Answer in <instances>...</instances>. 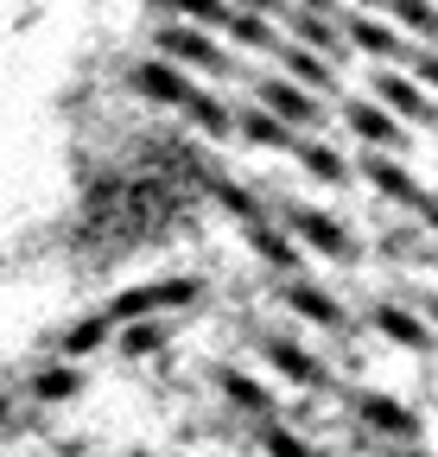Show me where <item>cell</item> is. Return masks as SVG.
<instances>
[{"instance_id": "1", "label": "cell", "mask_w": 438, "mask_h": 457, "mask_svg": "<svg viewBox=\"0 0 438 457\" xmlns=\"http://www.w3.org/2000/svg\"><path fill=\"white\" fill-rule=\"evenodd\" d=\"M146 89L331 228L426 248L432 0H128Z\"/></svg>"}]
</instances>
